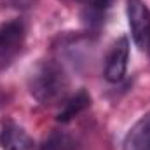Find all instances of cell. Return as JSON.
Instances as JSON below:
<instances>
[{
    "label": "cell",
    "mask_w": 150,
    "mask_h": 150,
    "mask_svg": "<svg viewBox=\"0 0 150 150\" xmlns=\"http://www.w3.org/2000/svg\"><path fill=\"white\" fill-rule=\"evenodd\" d=\"M70 87L68 75L61 63L54 59H44L32 70L28 79L30 94L40 105H56L65 100Z\"/></svg>",
    "instance_id": "obj_1"
},
{
    "label": "cell",
    "mask_w": 150,
    "mask_h": 150,
    "mask_svg": "<svg viewBox=\"0 0 150 150\" xmlns=\"http://www.w3.org/2000/svg\"><path fill=\"white\" fill-rule=\"evenodd\" d=\"M26 40L23 19H9L0 25V70L9 68L21 54Z\"/></svg>",
    "instance_id": "obj_2"
},
{
    "label": "cell",
    "mask_w": 150,
    "mask_h": 150,
    "mask_svg": "<svg viewBox=\"0 0 150 150\" xmlns=\"http://www.w3.org/2000/svg\"><path fill=\"white\" fill-rule=\"evenodd\" d=\"M127 21L134 44L147 51L150 40V11L143 0H127Z\"/></svg>",
    "instance_id": "obj_3"
},
{
    "label": "cell",
    "mask_w": 150,
    "mask_h": 150,
    "mask_svg": "<svg viewBox=\"0 0 150 150\" xmlns=\"http://www.w3.org/2000/svg\"><path fill=\"white\" fill-rule=\"evenodd\" d=\"M129 61V40L126 37L117 38L112 44L107 58H105V70L103 75L108 82H119L124 79Z\"/></svg>",
    "instance_id": "obj_4"
},
{
    "label": "cell",
    "mask_w": 150,
    "mask_h": 150,
    "mask_svg": "<svg viewBox=\"0 0 150 150\" xmlns=\"http://www.w3.org/2000/svg\"><path fill=\"white\" fill-rule=\"evenodd\" d=\"M0 149L2 150H32L33 140L16 122L7 120L0 129Z\"/></svg>",
    "instance_id": "obj_5"
},
{
    "label": "cell",
    "mask_w": 150,
    "mask_h": 150,
    "mask_svg": "<svg viewBox=\"0 0 150 150\" xmlns=\"http://www.w3.org/2000/svg\"><path fill=\"white\" fill-rule=\"evenodd\" d=\"M124 150H150V113L142 117L126 134Z\"/></svg>",
    "instance_id": "obj_6"
},
{
    "label": "cell",
    "mask_w": 150,
    "mask_h": 150,
    "mask_svg": "<svg viewBox=\"0 0 150 150\" xmlns=\"http://www.w3.org/2000/svg\"><path fill=\"white\" fill-rule=\"evenodd\" d=\"M89 103H91V96L86 91H79L75 96H72L70 100L65 101L61 112L58 113V120L59 122H68L70 119H74L75 115H79L82 110H86L89 107Z\"/></svg>",
    "instance_id": "obj_7"
},
{
    "label": "cell",
    "mask_w": 150,
    "mask_h": 150,
    "mask_svg": "<svg viewBox=\"0 0 150 150\" xmlns=\"http://www.w3.org/2000/svg\"><path fill=\"white\" fill-rule=\"evenodd\" d=\"M113 0H89L86 9V21L89 26H100L103 23V18L107 11L110 9Z\"/></svg>",
    "instance_id": "obj_8"
},
{
    "label": "cell",
    "mask_w": 150,
    "mask_h": 150,
    "mask_svg": "<svg viewBox=\"0 0 150 150\" xmlns=\"http://www.w3.org/2000/svg\"><path fill=\"white\" fill-rule=\"evenodd\" d=\"M42 150H75V142L63 131H52L44 140Z\"/></svg>",
    "instance_id": "obj_9"
},
{
    "label": "cell",
    "mask_w": 150,
    "mask_h": 150,
    "mask_svg": "<svg viewBox=\"0 0 150 150\" xmlns=\"http://www.w3.org/2000/svg\"><path fill=\"white\" fill-rule=\"evenodd\" d=\"M11 2L14 4V7H30L32 2H35V0H11Z\"/></svg>",
    "instance_id": "obj_10"
},
{
    "label": "cell",
    "mask_w": 150,
    "mask_h": 150,
    "mask_svg": "<svg viewBox=\"0 0 150 150\" xmlns=\"http://www.w3.org/2000/svg\"><path fill=\"white\" fill-rule=\"evenodd\" d=\"M74 2H89V0H74Z\"/></svg>",
    "instance_id": "obj_11"
},
{
    "label": "cell",
    "mask_w": 150,
    "mask_h": 150,
    "mask_svg": "<svg viewBox=\"0 0 150 150\" xmlns=\"http://www.w3.org/2000/svg\"><path fill=\"white\" fill-rule=\"evenodd\" d=\"M147 51H149V52H150V40H149V47H147Z\"/></svg>",
    "instance_id": "obj_12"
}]
</instances>
